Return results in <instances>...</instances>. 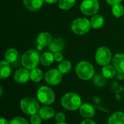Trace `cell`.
Segmentation results:
<instances>
[{
  "mask_svg": "<svg viewBox=\"0 0 124 124\" xmlns=\"http://www.w3.org/2000/svg\"><path fill=\"white\" fill-rule=\"evenodd\" d=\"M62 107L69 111H75L79 109L82 105V100L76 92H68L60 99Z\"/></svg>",
  "mask_w": 124,
  "mask_h": 124,
  "instance_id": "1",
  "label": "cell"
},
{
  "mask_svg": "<svg viewBox=\"0 0 124 124\" xmlns=\"http://www.w3.org/2000/svg\"><path fill=\"white\" fill-rule=\"evenodd\" d=\"M76 73L78 78L83 81H89L94 76V68L92 63L87 61H80L75 68Z\"/></svg>",
  "mask_w": 124,
  "mask_h": 124,
  "instance_id": "2",
  "label": "cell"
},
{
  "mask_svg": "<svg viewBox=\"0 0 124 124\" xmlns=\"http://www.w3.org/2000/svg\"><path fill=\"white\" fill-rule=\"evenodd\" d=\"M40 54L35 49H28L21 57V64L23 68L31 70L37 68L40 62Z\"/></svg>",
  "mask_w": 124,
  "mask_h": 124,
  "instance_id": "3",
  "label": "cell"
},
{
  "mask_svg": "<svg viewBox=\"0 0 124 124\" xmlns=\"http://www.w3.org/2000/svg\"><path fill=\"white\" fill-rule=\"evenodd\" d=\"M20 108L25 115L32 116L39 113V111L41 108L40 102L37 99L31 97H26L20 100Z\"/></svg>",
  "mask_w": 124,
  "mask_h": 124,
  "instance_id": "4",
  "label": "cell"
},
{
  "mask_svg": "<svg viewBox=\"0 0 124 124\" xmlns=\"http://www.w3.org/2000/svg\"><path fill=\"white\" fill-rule=\"evenodd\" d=\"M36 97L38 101L44 105H52L56 99L54 90L47 86H42L38 89Z\"/></svg>",
  "mask_w": 124,
  "mask_h": 124,
  "instance_id": "5",
  "label": "cell"
},
{
  "mask_svg": "<svg viewBox=\"0 0 124 124\" xmlns=\"http://www.w3.org/2000/svg\"><path fill=\"white\" fill-rule=\"evenodd\" d=\"M92 28L90 20L86 17H78L71 24V30L76 35H84L87 33Z\"/></svg>",
  "mask_w": 124,
  "mask_h": 124,
  "instance_id": "6",
  "label": "cell"
},
{
  "mask_svg": "<svg viewBox=\"0 0 124 124\" xmlns=\"http://www.w3.org/2000/svg\"><path fill=\"white\" fill-rule=\"evenodd\" d=\"M112 60V52L108 47L100 46L97 49L95 53V61L98 65L103 67L109 65Z\"/></svg>",
  "mask_w": 124,
  "mask_h": 124,
  "instance_id": "7",
  "label": "cell"
},
{
  "mask_svg": "<svg viewBox=\"0 0 124 124\" xmlns=\"http://www.w3.org/2000/svg\"><path fill=\"white\" fill-rule=\"evenodd\" d=\"M100 9L99 0H84L80 5L81 12L86 16H93Z\"/></svg>",
  "mask_w": 124,
  "mask_h": 124,
  "instance_id": "8",
  "label": "cell"
},
{
  "mask_svg": "<svg viewBox=\"0 0 124 124\" xmlns=\"http://www.w3.org/2000/svg\"><path fill=\"white\" fill-rule=\"evenodd\" d=\"M44 78L47 84L54 86L61 83L62 80V74L58 69L52 68L46 72Z\"/></svg>",
  "mask_w": 124,
  "mask_h": 124,
  "instance_id": "9",
  "label": "cell"
},
{
  "mask_svg": "<svg viewBox=\"0 0 124 124\" xmlns=\"http://www.w3.org/2000/svg\"><path fill=\"white\" fill-rule=\"evenodd\" d=\"M14 80L17 84H25L30 79V71L25 68H19L14 74Z\"/></svg>",
  "mask_w": 124,
  "mask_h": 124,
  "instance_id": "10",
  "label": "cell"
},
{
  "mask_svg": "<svg viewBox=\"0 0 124 124\" xmlns=\"http://www.w3.org/2000/svg\"><path fill=\"white\" fill-rule=\"evenodd\" d=\"M79 114L84 118H92L96 113L95 108L93 105L89 103H84L78 109Z\"/></svg>",
  "mask_w": 124,
  "mask_h": 124,
  "instance_id": "11",
  "label": "cell"
},
{
  "mask_svg": "<svg viewBox=\"0 0 124 124\" xmlns=\"http://www.w3.org/2000/svg\"><path fill=\"white\" fill-rule=\"evenodd\" d=\"M65 48V41L64 40L60 38H55L52 40L51 44L49 45V49L52 53L56 52H61Z\"/></svg>",
  "mask_w": 124,
  "mask_h": 124,
  "instance_id": "12",
  "label": "cell"
},
{
  "mask_svg": "<svg viewBox=\"0 0 124 124\" xmlns=\"http://www.w3.org/2000/svg\"><path fill=\"white\" fill-rule=\"evenodd\" d=\"M25 7L31 12H36L41 8L44 0H23Z\"/></svg>",
  "mask_w": 124,
  "mask_h": 124,
  "instance_id": "13",
  "label": "cell"
},
{
  "mask_svg": "<svg viewBox=\"0 0 124 124\" xmlns=\"http://www.w3.org/2000/svg\"><path fill=\"white\" fill-rule=\"evenodd\" d=\"M39 114L44 121L51 120L53 117L55 116L54 110L49 105H44L41 107L39 111Z\"/></svg>",
  "mask_w": 124,
  "mask_h": 124,
  "instance_id": "14",
  "label": "cell"
},
{
  "mask_svg": "<svg viewBox=\"0 0 124 124\" xmlns=\"http://www.w3.org/2000/svg\"><path fill=\"white\" fill-rule=\"evenodd\" d=\"M52 35L48 32H42L40 33L36 38V43L38 45L41 46H49L51 42L52 41Z\"/></svg>",
  "mask_w": 124,
  "mask_h": 124,
  "instance_id": "15",
  "label": "cell"
},
{
  "mask_svg": "<svg viewBox=\"0 0 124 124\" xmlns=\"http://www.w3.org/2000/svg\"><path fill=\"white\" fill-rule=\"evenodd\" d=\"M113 65L118 72L124 73V54L118 53L113 57Z\"/></svg>",
  "mask_w": 124,
  "mask_h": 124,
  "instance_id": "16",
  "label": "cell"
},
{
  "mask_svg": "<svg viewBox=\"0 0 124 124\" xmlns=\"http://www.w3.org/2000/svg\"><path fill=\"white\" fill-rule=\"evenodd\" d=\"M0 67H1L0 78L1 79L8 78L10 76L11 73H12L11 64L4 60L1 61V62H0Z\"/></svg>",
  "mask_w": 124,
  "mask_h": 124,
  "instance_id": "17",
  "label": "cell"
},
{
  "mask_svg": "<svg viewBox=\"0 0 124 124\" xmlns=\"http://www.w3.org/2000/svg\"><path fill=\"white\" fill-rule=\"evenodd\" d=\"M108 124H124V112L116 111L112 113L108 119Z\"/></svg>",
  "mask_w": 124,
  "mask_h": 124,
  "instance_id": "18",
  "label": "cell"
},
{
  "mask_svg": "<svg viewBox=\"0 0 124 124\" xmlns=\"http://www.w3.org/2000/svg\"><path fill=\"white\" fill-rule=\"evenodd\" d=\"M18 51L15 48L8 49L4 53V59L10 64L15 62L18 59Z\"/></svg>",
  "mask_w": 124,
  "mask_h": 124,
  "instance_id": "19",
  "label": "cell"
},
{
  "mask_svg": "<svg viewBox=\"0 0 124 124\" xmlns=\"http://www.w3.org/2000/svg\"><path fill=\"white\" fill-rule=\"evenodd\" d=\"M54 61V53L51 52H44L40 57V62L43 66L48 67L50 66Z\"/></svg>",
  "mask_w": 124,
  "mask_h": 124,
  "instance_id": "20",
  "label": "cell"
},
{
  "mask_svg": "<svg viewBox=\"0 0 124 124\" xmlns=\"http://www.w3.org/2000/svg\"><path fill=\"white\" fill-rule=\"evenodd\" d=\"M116 69L113 65H107L102 68V75L106 79H112L116 76Z\"/></svg>",
  "mask_w": 124,
  "mask_h": 124,
  "instance_id": "21",
  "label": "cell"
},
{
  "mask_svg": "<svg viewBox=\"0 0 124 124\" xmlns=\"http://www.w3.org/2000/svg\"><path fill=\"white\" fill-rule=\"evenodd\" d=\"M104 22H105L104 17L102 15H99V14H96L93 15L90 20L92 28H93L94 29L100 28L103 25Z\"/></svg>",
  "mask_w": 124,
  "mask_h": 124,
  "instance_id": "22",
  "label": "cell"
},
{
  "mask_svg": "<svg viewBox=\"0 0 124 124\" xmlns=\"http://www.w3.org/2000/svg\"><path fill=\"white\" fill-rule=\"evenodd\" d=\"M44 77V76L42 70L39 68H36L30 70V80L34 83L40 82Z\"/></svg>",
  "mask_w": 124,
  "mask_h": 124,
  "instance_id": "23",
  "label": "cell"
},
{
  "mask_svg": "<svg viewBox=\"0 0 124 124\" xmlns=\"http://www.w3.org/2000/svg\"><path fill=\"white\" fill-rule=\"evenodd\" d=\"M57 69L60 71V73L62 75L67 74L72 69V63L69 60H62V62H59Z\"/></svg>",
  "mask_w": 124,
  "mask_h": 124,
  "instance_id": "24",
  "label": "cell"
},
{
  "mask_svg": "<svg viewBox=\"0 0 124 124\" xmlns=\"http://www.w3.org/2000/svg\"><path fill=\"white\" fill-rule=\"evenodd\" d=\"M76 4V0H59L58 5L60 9L62 10L70 9Z\"/></svg>",
  "mask_w": 124,
  "mask_h": 124,
  "instance_id": "25",
  "label": "cell"
},
{
  "mask_svg": "<svg viewBox=\"0 0 124 124\" xmlns=\"http://www.w3.org/2000/svg\"><path fill=\"white\" fill-rule=\"evenodd\" d=\"M112 14L116 17H121L124 15V7L121 4H117L112 6Z\"/></svg>",
  "mask_w": 124,
  "mask_h": 124,
  "instance_id": "26",
  "label": "cell"
},
{
  "mask_svg": "<svg viewBox=\"0 0 124 124\" xmlns=\"http://www.w3.org/2000/svg\"><path fill=\"white\" fill-rule=\"evenodd\" d=\"M94 84L98 87H102L106 84V78L102 75H95L94 76Z\"/></svg>",
  "mask_w": 124,
  "mask_h": 124,
  "instance_id": "27",
  "label": "cell"
},
{
  "mask_svg": "<svg viewBox=\"0 0 124 124\" xmlns=\"http://www.w3.org/2000/svg\"><path fill=\"white\" fill-rule=\"evenodd\" d=\"M9 124H29V123L25 118L21 116H16L9 121Z\"/></svg>",
  "mask_w": 124,
  "mask_h": 124,
  "instance_id": "28",
  "label": "cell"
},
{
  "mask_svg": "<svg viewBox=\"0 0 124 124\" xmlns=\"http://www.w3.org/2000/svg\"><path fill=\"white\" fill-rule=\"evenodd\" d=\"M43 119L41 118L39 113L31 116L30 117V124H41Z\"/></svg>",
  "mask_w": 124,
  "mask_h": 124,
  "instance_id": "29",
  "label": "cell"
},
{
  "mask_svg": "<svg viewBox=\"0 0 124 124\" xmlns=\"http://www.w3.org/2000/svg\"><path fill=\"white\" fill-rule=\"evenodd\" d=\"M54 118H55V121L57 123H63V122H65L66 116L64 113L58 112L55 114Z\"/></svg>",
  "mask_w": 124,
  "mask_h": 124,
  "instance_id": "30",
  "label": "cell"
},
{
  "mask_svg": "<svg viewBox=\"0 0 124 124\" xmlns=\"http://www.w3.org/2000/svg\"><path fill=\"white\" fill-rule=\"evenodd\" d=\"M54 60L57 62H60L63 60V54L62 52H56L54 54Z\"/></svg>",
  "mask_w": 124,
  "mask_h": 124,
  "instance_id": "31",
  "label": "cell"
},
{
  "mask_svg": "<svg viewBox=\"0 0 124 124\" xmlns=\"http://www.w3.org/2000/svg\"><path fill=\"white\" fill-rule=\"evenodd\" d=\"M81 124H97L94 121H93L91 118H85L84 120H83Z\"/></svg>",
  "mask_w": 124,
  "mask_h": 124,
  "instance_id": "32",
  "label": "cell"
},
{
  "mask_svg": "<svg viewBox=\"0 0 124 124\" xmlns=\"http://www.w3.org/2000/svg\"><path fill=\"white\" fill-rule=\"evenodd\" d=\"M106 2L110 4V5H115V4H121V2L123 1V0H105Z\"/></svg>",
  "mask_w": 124,
  "mask_h": 124,
  "instance_id": "33",
  "label": "cell"
},
{
  "mask_svg": "<svg viewBox=\"0 0 124 124\" xmlns=\"http://www.w3.org/2000/svg\"><path fill=\"white\" fill-rule=\"evenodd\" d=\"M116 78L118 81H123L124 80V73L121 72H118L116 74Z\"/></svg>",
  "mask_w": 124,
  "mask_h": 124,
  "instance_id": "34",
  "label": "cell"
},
{
  "mask_svg": "<svg viewBox=\"0 0 124 124\" xmlns=\"http://www.w3.org/2000/svg\"><path fill=\"white\" fill-rule=\"evenodd\" d=\"M0 124H9V122H8V121L5 118H1Z\"/></svg>",
  "mask_w": 124,
  "mask_h": 124,
  "instance_id": "35",
  "label": "cell"
},
{
  "mask_svg": "<svg viewBox=\"0 0 124 124\" xmlns=\"http://www.w3.org/2000/svg\"><path fill=\"white\" fill-rule=\"evenodd\" d=\"M57 1H59V0H44V2L47 4H55Z\"/></svg>",
  "mask_w": 124,
  "mask_h": 124,
  "instance_id": "36",
  "label": "cell"
},
{
  "mask_svg": "<svg viewBox=\"0 0 124 124\" xmlns=\"http://www.w3.org/2000/svg\"><path fill=\"white\" fill-rule=\"evenodd\" d=\"M0 96L1 97H2V93H3V89H2V87L1 86H0Z\"/></svg>",
  "mask_w": 124,
  "mask_h": 124,
  "instance_id": "37",
  "label": "cell"
},
{
  "mask_svg": "<svg viewBox=\"0 0 124 124\" xmlns=\"http://www.w3.org/2000/svg\"><path fill=\"white\" fill-rule=\"evenodd\" d=\"M55 124H68L67 123H65V122H63V123H56Z\"/></svg>",
  "mask_w": 124,
  "mask_h": 124,
  "instance_id": "38",
  "label": "cell"
},
{
  "mask_svg": "<svg viewBox=\"0 0 124 124\" xmlns=\"http://www.w3.org/2000/svg\"><path fill=\"white\" fill-rule=\"evenodd\" d=\"M83 1H84V0H83Z\"/></svg>",
  "mask_w": 124,
  "mask_h": 124,
  "instance_id": "39",
  "label": "cell"
}]
</instances>
